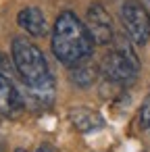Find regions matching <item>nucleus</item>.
Segmentation results:
<instances>
[{
  "label": "nucleus",
  "mask_w": 150,
  "mask_h": 152,
  "mask_svg": "<svg viewBox=\"0 0 150 152\" xmlns=\"http://www.w3.org/2000/svg\"><path fill=\"white\" fill-rule=\"evenodd\" d=\"M52 52L67 67L92 56L94 42L73 11H63L56 17L52 25Z\"/></svg>",
  "instance_id": "1"
},
{
  "label": "nucleus",
  "mask_w": 150,
  "mask_h": 152,
  "mask_svg": "<svg viewBox=\"0 0 150 152\" xmlns=\"http://www.w3.org/2000/svg\"><path fill=\"white\" fill-rule=\"evenodd\" d=\"M11 54L15 69L27 88H52L54 77L48 69L46 56L31 40L15 38L11 44Z\"/></svg>",
  "instance_id": "2"
},
{
  "label": "nucleus",
  "mask_w": 150,
  "mask_h": 152,
  "mask_svg": "<svg viewBox=\"0 0 150 152\" xmlns=\"http://www.w3.org/2000/svg\"><path fill=\"white\" fill-rule=\"evenodd\" d=\"M115 48L106 52V56L100 63L102 77L115 86H127L135 81V75L140 71V58L133 50V44L129 38L115 36Z\"/></svg>",
  "instance_id": "3"
},
{
  "label": "nucleus",
  "mask_w": 150,
  "mask_h": 152,
  "mask_svg": "<svg viewBox=\"0 0 150 152\" xmlns=\"http://www.w3.org/2000/svg\"><path fill=\"white\" fill-rule=\"evenodd\" d=\"M121 23L135 46H144L150 40V13L140 0H125L121 4Z\"/></svg>",
  "instance_id": "4"
},
{
  "label": "nucleus",
  "mask_w": 150,
  "mask_h": 152,
  "mask_svg": "<svg viewBox=\"0 0 150 152\" xmlns=\"http://www.w3.org/2000/svg\"><path fill=\"white\" fill-rule=\"evenodd\" d=\"M83 25H86V29L90 34L92 42L94 44H100V46L113 44V40L117 36L115 34V23H113L108 11L102 4H98V2L90 4V9L86 13V23Z\"/></svg>",
  "instance_id": "5"
},
{
  "label": "nucleus",
  "mask_w": 150,
  "mask_h": 152,
  "mask_svg": "<svg viewBox=\"0 0 150 152\" xmlns=\"http://www.w3.org/2000/svg\"><path fill=\"white\" fill-rule=\"evenodd\" d=\"M23 106H25V102H23L19 88L15 86V81L9 75L0 73V115L15 117Z\"/></svg>",
  "instance_id": "6"
},
{
  "label": "nucleus",
  "mask_w": 150,
  "mask_h": 152,
  "mask_svg": "<svg viewBox=\"0 0 150 152\" xmlns=\"http://www.w3.org/2000/svg\"><path fill=\"white\" fill-rule=\"evenodd\" d=\"M17 23L25 34H29L34 38H42V36L48 34V21L38 7H27V9L19 11Z\"/></svg>",
  "instance_id": "7"
},
{
  "label": "nucleus",
  "mask_w": 150,
  "mask_h": 152,
  "mask_svg": "<svg viewBox=\"0 0 150 152\" xmlns=\"http://www.w3.org/2000/svg\"><path fill=\"white\" fill-rule=\"evenodd\" d=\"M69 119L83 133H92V131H98V129L104 127V119L90 106H75V108H71L69 110Z\"/></svg>",
  "instance_id": "8"
},
{
  "label": "nucleus",
  "mask_w": 150,
  "mask_h": 152,
  "mask_svg": "<svg viewBox=\"0 0 150 152\" xmlns=\"http://www.w3.org/2000/svg\"><path fill=\"white\" fill-rule=\"evenodd\" d=\"M96 77H98V65L92 61V56L71 65V81L77 88H81V90L90 88L96 81Z\"/></svg>",
  "instance_id": "9"
},
{
  "label": "nucleus",
  "mask_w": 150,
  "mask_h": 152,
  "mask_svg": "<svg viewBox=\"0 0 150 152\" xmlns=\"http://www.w3.org/2000/svg\"><path fill=\"white\" fill-rule=\"evenodd\" d=\"M140 125H142V129H150V94L144 98V102L140 106Z\"/></svg>",
  "instance_id": "10"
},
{
  "label": "nucleus",
  "mask_w": 150,
  "mask_h": 152,
  "mask_svg": "<svg viewBox=\"0 0 150 152\" xmlns=\"http://www.w3.org/2000/svg\"><path fill=\"white\" fill-rule=\"evenodd\" d=\"M36 152H56V150H54L52 146H48V144H42V146H40Z\"/></svg>",
  "instance_id": "11"
},
{
  "label": "nucleus",
  "mask_w": 150,
  "mask_h": 152,
  "mask_svg": "<svg viewBox=\"0 0 150 152\" xmlns=\"http://www.w3.org/2000/svg\"><path fill=\"white\" fill-rule=\"evenodd\" d=\"M15 152H27V150H23V148H19V150H15Z\"/></svg>",
  "instance_id": "12"
},
{
  "label": "nucleus",
  "mask_w": 150,
  "mask_h": 152,
  "mask_svg": "<svg viewBox=\"0 0 150 152\" xmlns=\"http://www.w3.org/2000/svg\"><path fill=\"white\" fill-rule=\"evenodd\" d=\"M146 2H148V4H150V0H146Z\"/></svg>",
  "instance_id": "13"
}]
</instances>
